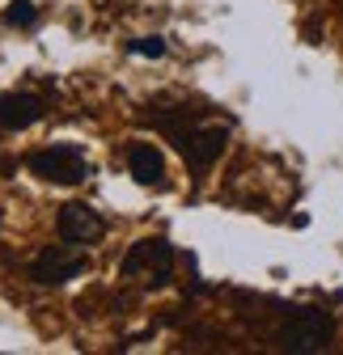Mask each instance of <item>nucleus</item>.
I'll use <instances>...</instances> for the list:
<instances>
[{
    "label": "nucleus",
    "instance_id": "f257e3e1",
    "mask_svg": "<svg viewBox=\"0 0 343 355\" xmlns=\"http://www.w3.org/2000/svg\"><path fill=\"white\" fill-rule=\"evenodd\" d=\"M331 338H335V322L326 309H314V304L292 309L276 334L280 351H288V355H322L331 347Z\"/></svg>",
    "mask_w": 343,
    "mask_h": 355
},
{
    "label": "nucleus",
    "instance_id": "f03ea898",
    "mask_svg": "<svg viewBox=\"0 0 343 355\" xmlns=\"http://www.w3.org/2000/svg\"><path fill=\"white\" fill-rule=\"evenodd\" d=\"M26 169L42 182H56V187H76L94 173L90 157H85L76 144H51V148H38L26 157Z\"/></svg>",
    "mask_w": 343,
    "mask_h": 355
},
{
    "label": "nucleus",
    "instance_id": "7ed1b4c3",
    "mask_svg": "<svg viewBox=\"0 0 343 355\" xmlns=\"http://www.w3.org/2000/svg\"><path fill=\"white\" fill-rule=\"evenodd\" d=\"M119 271L127 279L149 284V288H165L169 284V271H174V245H169L165 237H144V241H136L132 250L123 254Z\"/></svg>",
    "mask_w": 343,
    "mask_h": 355
},
{
    "label": "nucleus",
    "instance_id": "20e7f679",
    "mask_svg": "<svg viewBox=\"0 0 343 355\" xmlns=\"http://www.w3.org/2000/svg\"><path fill=\"white\" fill-rule=\"evenodd\" d=\"M85 271V245H47L34 262H30V279L42 284V288H56V284H68Z\"/></svg>",
    "mask_w": 343,
    "mask_h": 355
},
{
    "label": "nucleus",
    "instance_id": "39448f33",
    "mask_svg": "<svg viewBox=\"0 0 343 355\" xmlns=\"http://www.w3.org/2000/svg\"><path fill=\"white\" fill-rule=\"evenodd\" d=\"M229 144V127H178L174 131V148L187 157L191 169H208Z\"/></svg>",
    "mask_w": 343,
    "mask_h": 355
},
{
    "label": "nucleus",
    "instance_id": "423d86ee",
    "mask_svg": "<svg viewBox=\"0 0 343 355\" xmlns=\"http://www.w3.org/2000/svg\"><path fill=\"white\" fill-rule=\"evenodd\" d=\"M56 229H60V241H72V245H98L106 237V220L85 207V203H64L60 216H56Z\"/></svg>",
    "mask_w": 343,
    "mask_h": 355
},
{
    "label": "nucleus",
    "instance_id": "0eeeda50",
    "mask_svg": "<svg viewBox=\"0 0 343 355\" xmlns=\"http://www.w3.org/2000/svg\"><path fill=\"white\" fill-rule=\"evenodd\" d=\"M42 114H47V106H42V98H34V94H0V127L22 131V127L38 123Z\"/></svg>",
    "mask_w": 343,
    "mask_h": 355
},
{
    "label": "nucleus",
    "instance_id": "6e6552de",
    "mask_svg": "<svg viewBox=\"0 0 343 355\" xmlns=\"http://www.w3.org/2000/svg\"><path fill=\"white\" fill-rule=\"evenodd\" d=\"M127 169L140 187H165V161L153 144H132L127 148Z\"/></svg>",
    "mask_w": 343,
    "mask_h": 355
},
{
    "label": "nucleus",
    "instance_id": "1a4fd4ad",
    "mask_svg": "<svg viewBox=\"0 0 343 355\" xmlns=\"http://www.w3.org/2000/svg\"><path fill=\"white\" fill-rule=\"evenodd\" d=\"M127 51H132V55H149V60H161L165 55V38H157V34L132 38V42H127Z\"/></svg>",
    "mask_w": 343,
    "mask_h": 355
},
{
    "label": "nucleus",
    "instance_id": "9d476101",
    "mask_svg": "<svg viewBox=\"0 0 343 355\" xmlns=\"http://www.w3.org/2000/svg\"><path fill=\"white\" fill-rule=\"evenodd\" d=\"M34 5L30 0H9V9H5V26H34Z\"/></svg>",
    "mask_w": 343,
    "mask_h": 355
}]
</instances>
